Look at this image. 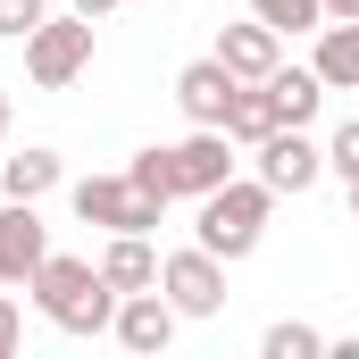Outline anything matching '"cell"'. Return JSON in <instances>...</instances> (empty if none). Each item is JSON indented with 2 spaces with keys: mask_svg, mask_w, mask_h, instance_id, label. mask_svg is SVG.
Listing matches in <instances>:
<instances>
[{
  "mask_svg": "<svg viewBox=\"0 0 359 359\" xmlns=\"http://www.w3.org/2000/svg\"><path fill=\"white\" fill-rule=\"evenodd\" d=\"M34 309L59 326V334H109V318H117V284L100 276V259H76V251H50L42 268H34Z\"/></svg>",
  "mask_w": 359,
  "mask_h": 359,
  "instance_id": "obj_1",
  "label": "cell"
},
{
  "mask_svg": "<svg viewBox=\"0 0 359 359\" xmlns=\"http://www.w3.org/2000/svg\"><path fill=\"white\" fill-rule=\"evenodd\" d=\"M268 209H276V192L259 176H226L217 192H201V251H217V259H251L259 234H268Z\"/></svg>",
  "mask_w": 359,
  "mask_h": 359,
  "instance_id": "obj_2",
  "label": "cell"
},
{
  "mask_svg": "<svg viewBox=\"0 0 359 359\" xmlns=\"http://www.w3.org/2000/svg\"><path fill=\"white\" fill-rule=\"evenodd\" d=\"M67 201H76V217L100 226V234H151V226L168 217V201H159V192H142L134 176H84Z\"/></svg>",
  "mask_w": 359,
  "mask_h": 359,
  "instance_id": "obj_3",
  "label": "cell"
},
{
  "mask_svg": "<svg viewBox=\"0 0 359 359\" xmlns=\"http://www.w3.org/2000/svg\"><path fill=\"white\" fill-rule=\"evenodd\" d=\"M84 67H92V17H76V8H67V17H42V25L25 34V76H34L42 92L76 84Z\"/></svg>",
  "mask_w": 359,
  "mask_h": 359,
  "instance_id": "obj_4",
  "label": "cell"
},
{
  "mask_svg": "<svg viewBox=\"0 0 359 359\" xmlns=\"http://www.w3.org/2000/svg\"><path fill=\"white\" fill-rule=\"evenodd\" d=\"M159 292L176 301V318H217V309H226V259L192 243L176 259H159Z\"/></svg>",
  "mask_w": 359,
  "mask_h": 359,
  "instance_id": "obj_5",
  "label": "cell"
},
{
  "mask_svg": "<svg viewBox=\"0 0 359 359\" xmlns=\"http://www.w3.org/2000/svg\"><path fill=\"white\" fill-rule=\"evenodd\" d=\"M109 334H117L126 351H142V359H151V351H168V343H176V301H168L159 284H142V292H126V301H117Z\"/></svg>",
  "mask_w": 359,
  "mask_h": 359,
  "instance_id": "obj_6",
  "label": "cell"
},
{
  "mask_svg": "<svg viewBox=\"0 0 359 359\" xmlns=\"http://www.w3.org/2000/svg\"><path fill=\"white\" fill-rule=\"evenodd\" d=\"M318 176H326V151H318L301 126H276L268 142H259V184H268V192H309Z\"/></svg>",
  "mask_w": 359,
  "mask_h": 359,
  "instance_id": "obj_7",
  "label": "cell"
},
{
  "mask_svg": "<svg viewBox=\"0 0 359 359\" xmlns=\"http://www.w3.org/2000/svg\"><path fill=\"white\" fill-rule=\"evenodd\" d=\"M50 259V226L34 217V201H0V284H34Z\"/></svg>",
  "mask_w": 359,
  "mask_h": 359,
  "instance_id": "obj_8",
  "label": "cell"
},
{
  "mask_svg": "<svg viewBox=\"0 0 359 359\" xmlns=\"http://www.w3.org/2000/svg\"><path fill=\"white\" fill-rule=\"evenodd\" d=\"M234 92H243V76H234V67H226V59L209 50V59H192V67L176 76V109L192 117V126H226Z\"/></svg>",
  "mask_w": 359,
  "mask_h": 359,
  "instance_id": "obj_9",
  "label": "cell"
},
{
  "mask_svg": "<svg viewBox=\"0 0 359 359\" xmlns=\"http://www.w3.org/2000/svg\"><path fill=\"white\" fill-rule=\"evenodd\" d=\"M226 176H234V134H226V126H192L176 142V192L201 201V192H217Z\"/></svg>",
  "mask_w": 359,
  "mask_h": 359,
  "instance_id": "obj_10",
  "label": "cell"
},
{
  "mask_svg": "<svg viewBox=\"0 0 359 359\" xmlns=\"http://www.w3.org/2000/svg\"><path fill=\"white\" fill-rule=\"evenodd\" d=\"M217 59H226L243 84H268L276 67H284V34L259 25V17H251V25H217Z\"/></svg>",
  "mask_w": 359,
  "mask_h": 359,
  "instance_id": "obj_11",
  "label": "cell"
},
{
  "mask_svg": "<svg viewBox=\"0 0 359 359\" xmlns=\"http://www.w3.org/2000/svg\"><path fill=\"white\" fill-rule=\"evenodd\" d=\"M318 84L326 92H359V17H326L318 25Z\"/></svg>",
  "mask_w": 359,
  "mask_h": 359,
  "instance_id": "obj_12",
  "label": "cell"
},
{
  "mask_svg": "<svg viewBox=\"0 0 359 359\" xmlns=\"http://www.w3.org/2000/svg\"><path fill=\"white\" fill-rule=\"evenodd\" d=\"M59 176H67V168H59V151H42V142H25L17 159H0V192H8V201H42V192H59Z\"/></svg>",
  "mask_w": 359,
  "mask_h": 359,
  "instance_id": "obj_13",
  "label": "cell"
},
{
  "mask_svg": "<svg viewBox=\"0 0 359 359\" xmlns=\"http://www.w3.org/2000/svg\"><path fill=\"white\" fill-rule=\"evenodd\" d=\"M100 276H109L117 292H142V284H159L151 234H109V251H100Z\"/></svg>",
  "mask_w": 359,
  "mask_h": 359,
  "instance_id": "obj_14",
  "label": "cell"
},
{
  "mask_svg": "<svg viewBox=\"0 0 359 359\" xmlns=\"http://www.w3.org/2000/svg\"><path fill=\"white\" fill-rule=\"evenodd\" d=\"M268 100H276V126H309L318 100H326V84H318V67H276V76H268Z\"/></svg>",
  "mask_w": 359,
  "mask_h": 359,
  "instance_id": "obj_15",
  "label": "cell"
},
{
  "mask_svg": "<svg viewBox=\"0 0 359 359\" xmlns=\"http://www.w3.org/2000/svg\"><path fill=\"white\" fill-rule=\"evenodd\" d=\"M226 134H234V142H251V151L276 134V100H268V84H243V92H234V109H226Z\"/></svg>",
  "mask_w": 359,
  "mask_h": 359,
  "instance_id": "obj_16",
  "label": "cell"
},
{
  "mask_svg": "<svg viewBox=\"0 0 359 359\" xmlns=\"http://www.w3.org/2000/svg\"><path fill=\"white\" fill-rule=\"evenodd\" d=\"M251 17L276 34H318L326 25V0H251Z\"/></svg>",
  "mask_w": 359,
  "mask_h": 359,
  "instance_id": "obj_17",
  "label": "cell"
},
{
  "mask_svg": "<svg viewBox=\"0 0 359 359\" xmlns=\"http://www.w3.org/2000/svg\"><path fill=\"white\" fill-rule=\"evenodd\" d=\"M126 176L142 184V192H159V201H184L176 192V142H151V151H134V168Z\"/></svg>",
  "mask_w": 359,
  "mask_h": 359,
  "instance_id": "obj_18",
  "label": "cell"
},
{
  "mask_svg": "<svg viewBox=\"0 0 359 359\" xmlns=\"http://www.w3.org/2000/svg\"><path fill=\"white\" fill-rule=\"evenodd\" d=\"M259 351H268V359H318V351H326V334H318V326H301V318H284V326L259 334Z\"/></svg>",
  "mask_w": 359,
  "mask_h": 359,
  "instance_id": "obj_19",
  "label": "cell"
},
{
  "mask_svg": "<svg viewBox=\"0 0 359 359\" xmlns=\"http://www.w3.org/2000/svg\"><path fill=\"white\" fill-rule=\"evenodd\" d=\"M42 17H50V0H0V34H8V42H25Z\"/></svg>",
  "mask_w": 359,
  "mask_h": 359,
  "instance_id": "obj_20",
  "label": "cell"
},
{
  "mask_svg": "<svg viewBox=\"0 0 359 359\" xmlns=\"http://www.w3.org/2000/svg\"><path fill=\"white\" fill-rule=\"evenodd\" d=\"M326 168H334V176H359V117H351V126H334V142H326Z\"/></svg>",
  "mask_w": 359,
  "mask_h": 359,
  "instance_id": "obj_21",
  "label": "cell"
},
{
  "mask_svg": "<svg viewBox=\"0 0 359 359\" xmlns=\"http://www.w3.org/2000/svg\"><path fill=\"white\" fill-rule=\"evenodd\" d=\"M17 343H25V318H17V301H8V292H0V359L17 351Z\"/></svg>",
  "mask_w": 359,
  "mask_h": 359,
  "instance_id": "obj_22",
  "label": "cell"
},
{
  "mask_svg": "<svg viewBox=\"0 0 359 359\" xmlns=\"http://www.w3.org/2000/svg\"><path fill=\"white\" fill-rule=\"evenodd\" d=\"M67 8H76V17H92V25H100V17H109L117 0H67Z\"/></svg>",
  "mask_w": 359,
  "mask_h": 359,
  "instance_id": "obj_23",
  "label": "cell"
},
{
  "mask_svg": "<svg viewBox=\"0 0 359 359\" xmlns=\"http://www.w3.org/2000/svg\"><path fill=\"white\" fill-rule=\"evenodd\" d=\"M326 17H359V0H326Z\"/></svg>",
  "mask_w": 359,
  "mask_h": 359,
  "instance_id": "obj_24",
  "label": "cell"
},
{
  "mask_svg": "<svg viewBox=\"0 0 359 359\" xmlns=\"http://www.w3.org/2000/svg\"><path fill=\"white\" fill-rule=\"evenodd\" d=\"M0 142H8V84H0Z\"/></svg>",
  "mask_w": 359,
  "mask_h": 359,
  "instance_id": "obj_25",
  "label": "cell"
},
{
  "mask_svg": "<svg viewBox=\"0 0 359 359\" xmlns=\"http://www.w3.org/2000/svg\"><path fill=\"white\" fill-rule=\"evenodd\" d=\"M343 192H351V217H359V176H343Z\"/></svg>",
  "mask_w": 359,
  "mask_h": 359,
  "instance_id": "obj_26",
  "label": "cell"
},
{
  "mask_svg": "<svg viewBox=\"0 0 359 359\" xmlns=\"http://www.w3.org/2000/svg\"><path fill=\"white\" fill-rule=\"evenodd\" d=\"M0 201H8V192H0Z\"/></svg>",
  "mask_w": 359,
  "mask_h": 359,
  "instance_id": "obj_27",
  "label": "cell"
}]
</instances>
